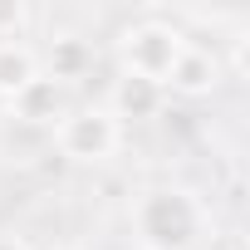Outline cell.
<instances>
[{
  "mask_svg": "<svg viewBox=\"0 0 250 250\" xmlns=\"http://www.w3.org/2000/svg\"><path fill=\"white\" fill-rule=\"evenodd\" d=\"M133 235L143 250H196L206 235V206L187 187H152L133 201Z\"/></svg>",
  "mask_w": 250,
  "mask_h": 250,
  "instance_id": "obj_1",
  "label": "cell"
},
{
  "mask_svg": "<svg viewBox=\"0 0 250 250\" xmlns=\"http://www.w3.org/2000/svg\"><path fill=\"white\" fill-rule=\"evenodd\" d=\"M182 49H187V35L177 25H162V20L128 25L118 35V74H138V79L167 83V74L182 59Z\"/></svg>",
  "mask_w": 250,
  "mask_h": 250,
  "instance_id": "obj_2",
  "label": "cell"
},
{
  "mask_svg": "<svg viewBox=\"0 0 250 250\" xmlns=\"http://www.w3.org/2000/svg\"><path fill=\"white\" fill-rule=\"evenodd\" d=\"M118 143H123V123H118L103 103H93V108H69V113L54 123V147H59V157H69V162H79V167L108 162V157L118 152Z\"/></svg>",
  "mask_w": 250,
  "mask_h": 250,
  "instance_id": "obj_3",
  "label": "cell"
},
{
  "mask_svg": "<svg viewBox=\"0 0 250 250\" xmlns=\"http://www.w3.org/2000/svg\"><path fill=\"white\" fill-rule=\"evenodd\" d=\"M221 79H226V64L211 54V49H196V44H187L182 49V59L172 64V74H167V93H177V98H206V93H216L221 88Z\"/></svg>",
  "mask_w": 250,
  "mask_h": 250,
  "instance_id": "obj_4",
  "label": "cell"
},
{
  "mask_svg": "<svg viewBox=\"0 0 250 250\" xmlns=\"http://www.w3.org/2000/svg\"><path fill=\"white\" fill-rule=\"evenodd\" d=\"M162 103H167V88H162V83L138 79V74H118V83H113V93H108L103 108H108L118 123H147V118L162 113Z\"/></svg>",
  "mask_w": 250,
  "mask_h": 250,
  "instance_id": "obj_5",
  "label": "cell"
},
{
  "mask_svg": "<svg viewBox=\"0 0 250 250\" xmlns=\"http://www.w3.org/2000/svg\"><path fill=\"white\" fill-rule=\"evenodd\" d=\"M5 108H10V118L30 123V128H54V123L69 113V103H64V88H59L54 79H44V74H40V79H30V83H25V88H20V93L5 103Z\"/></svg>",
  "mask_w": 250,
  "mask_h": 250,
  "instance_id": "obj_6",
  "label": "cell"
},
{
  "mask_svg": "<svg viewBox=\"0 0 250 250\" xmlns=\"http://www.w3.org/2000/svg\"><path fill=\"white\" fill-rule=\"evenodd\" d=\"M88 69H93V49H88V40H79V35H59V40H49L44 64H40V74L54 79L59 88L88 79Z\"/></svg>",
  "mask_w": 250,
  "mask_h": 250,
  "instance_id": "obj_7",
  "label": "cell"
},
{
  "mask_svg": "<svg viewBox=\"0 0 250 250\" xmlns=\"http://www.w3.org/2000/svg\"><path fill=\"white\" fill-rule=\"evenodd\" d=\"M30 79H40V54L30 44H20V40H5L0 44V98L10 103Z\"/></svg>",
  "mask_w": 250,
  "mask_h": 250,
  "instance_id": "obj_8",
  "label": "cell"
},
{
  "mask_svg": "<svg viewBox=\"0 0 250 250\" xmlns=\"http://www.w3.org/2000/svg\"><path fill=\"white\" fill-rule=\"evenodd\" d=\"M20 30H25V5L0 0V44H5V40H20Z\"/></svg>",
  "mask_w": 250,
  "mask_h": 250,
  "instance_id": "obj_9",
  "label": "cell"
},
{
  "mask_svg": "<svg viewBox=\"0 0 250 250\" xmlns=\"http://www.w3.org/2000/svg\"><path fill=\"white\" fill-rule=\"evenodd\" d=\"M0 250H30L25 240H15V235H0Z\"/></svg>",
  "mask_w": 250,
  "mask_h": 250,
  "instance_id": "obj_10",
  "label": "cell"
}]
</instances>
